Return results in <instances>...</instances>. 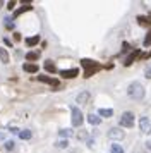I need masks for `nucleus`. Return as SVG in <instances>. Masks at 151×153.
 I'll use <instances>...</instances> for the list:
<instances>
[{"instance_id":"obj_14","label":"nucleus","mask_w":151,"mask_h":153,"mask_svg":"<svg viewBox=\"0 0 151 153\" xmlns=\"http://www.w3.org/2000/svg\"><path fill=\"white\" fill-rule=\"evenodd\" d=\"M38 43H40V36H29V38H26L27 47H34V45H38Z\"/></svg>"},{"instance_id":"obj_19","label":"nucleus","mask_w":151,"mask_h":153,"mask_svg":"<svg viewBox=\"0 0 151 153\" xmlns=\"http://www.w3.org/2000/svg\"><path fill=\"white\" fill-rule=\"evenodd\" d=\"M19 138L21 139H29L31 138V131H29V129H22V131H19Z\"/></svg>"},{"instance_id":"obj_2","label":"nucleus","mask_w":151,"mask_h":153,"mask_svg":"<svg viewBox=\"0 0 151 153\" xmlns=\"http://www.w3.org/2000/svg\"><path fill=\"white\" fill-rule=\"evenodd\" d=\"M81 64H82V67H84V76L86 77H91L96 71H100V64L91 60V59H82Z\"/></svg>"},{"instance_id":"obj_1","label":"nucleus","mask_w":151,"mask_h":153,"mask_svg":"<svg viewBox=\"0 0 151 153\" xmlns=\"http://www.w3.org/2000/svg\"><path fill=\"white\" fill-rule=\"evenodd\" d=\"M127 95H129L132 100H143L144 95H146V90H144V86L139 81H134V83L129 84V88H127Z\"/></svg>"},{"instance_id":"obj_13","label":"nucleus","mask_w":151,"mask_h":153,"mask_svg":"<svg viewBox=\"0 0 151 153\" xmlns=\"http://www.w3.org/2000/svg\"><path fill=\"white\" fill-rule=\"evenodd\" d=\"M100 115H101V117H112V115H113V110H112V108H100V110H98V117H100Z\"/></svg>"},{"instance_id":"obj_12","label":"nucleus","mask_w":151,"mask_h":153,"mask_svg":"<svg viewBox=\"0 0 151 153\" xmlns=\"http://www.w3.org/2000/svg\"><path fill=\"white\" fill-rule=\"evenodd\" d=\"M22 69H24V72H38V65H36V64L27 62V64L22 65Z\"/></svg>"},{"instance_id":"obj_18","label":"nucleus","mask_w":151,"mask_h":153,"mask_svg":"<svg viewBox=\"0 0 151 153\" xmlns=\"http://www.w3.org/2000/svg\"><path fill=\"white\" fill-rule=\"evenodd\" d=\"M110 152H112V153H124V148H122L120 145L113 143V145L110 146Z\"/></svg>"},{"instance_id":"obj_8","label":"nucleus","mask_w":151,"mask_h":153,"mask_svg":"<svg viewBox=\"0 0 151 153\" xmlns=\"http://www.w3.org/2000/svg\"><path fill=\"white\" fill-rule=\"evenodd\" d=\"M139 129L143 132H150L151 131V120L148 117H141L139 119Z\"/></svg>"},{"instance_id":"obj_27","label":"nucleus","mask_w":151,"mask_h":153,"mask_svg":"<svg viewBox=\"0 0 151 153\" xmlns=\"http://www.w3.org/2000/svg\"><path fill=\"white\" fill-rule=\"evenodd\" d=\"M144 76L148 77V79H151V65H148V67H146V71H144Z\"/></svg>"},{"instance_id":"obj_3","label":"nucleus","mask_w":151,"mask_h":153,"mask_svg":"<svg viewBox=\"0 0 151 153\" xmlns=\"http://www.w3.org/2000/svg\"><path fill=\"white\" fill-rule=\"evenodd\" d=\"M70 119H72V126L74 127H79L82 124V112L77 108V107H70Z\"/></svg>"},{"instance_id":"obj_29","label":"nucleus","mask_w":151,"mask_h":153,"mask_svg":"<svg viewBox=\"0 0 151 153\" xmlns=\"http://www.w3.org/2000/svg\"><path fill=\"white\" fill-rule=\"evenodd\" d=\"M129 50H130V45L129 43H124L122 45V52H129Z\"/></svg>"},{"instance_id":"obj_28","label":"nucleus","mask_w":151,"mask_h":153,"mask_svg":"<svg viewBox=\"0 0 151 153\" xmlns=\"http://www.w3.org/2000/svg\"><path fill=\"white\" fill-rule=\"evenodd\" d=\"M5 148H7V150H12V148H14V141H12V139H9V141L5 143Z\"/></svg>"},{"instance_id":"obj_6","label":"nucleus","mask_w":151,"mask_h":153,"mask_svg":"<svg viewBox=\"0 0 151 153\" xmlns=\"http://www.w3.org/2000/svg\"><path fill=\"white\" fill-rule=\"evenodd\" d=\"M41 83H47L50 86H53V90H58L60 88V83H58V79H53V77H48V76H38Z\"/></svg>"},{"instance_id":"obj_30","label":"nucleus","mask_w":151,"mask_h":153,"mask_svg":"<svg viewBox=\"0 0 151 153\" xmlns=\"http://www.w3.org/2000/svg\"><path fill=\"white\" fill-rule=\"evenodd\" d=\"M14 7H16V2H9V4H7V9H9V10H12Z\"/></svg>"},{"instance_id":"obj_31","label":"nucleus","mask_w":151,"mask_h":153,"mask_svg":"<svg viewBox=\"0 0 151 153\" xmlns=\"http://www.w3.org/2000/svg\"><path fill=\"white\" fill-rule=\"evenodd\" d=\"M0 141H4V134L2 132H0Z\"/></svg>"},{"instance_id":"obj_9","label":"nucleus","mask_w":151,"mask_h":153,"mask_svg":"<svg viewBox=\"0 0 151 153\" xmlns=\"http://www.w3.org/2000/svg\"><path fill=\"white\" fill-rule=\"evenodd\" d=\"M79 74V69H64L60 71V76L65 77V79H72V77H76Z\"/></svg>"},{"instance_id":"obj_15","label":"nucleus","mask_w":151,"mask_h":153,"mask_svg":"<svg viewBox=\"0 0 151 153\" xmlns=\"http://www.w3.org/2000/svg\"><path fill=\"white\" fill-rule=\"evenodd\" d=\"M137 55H139V50H134V52H132L127 59H125V62H124V64H125V65H130V64L134 62V59H136Z\"/></svg>"},{"instance_id":"obj_32","label":"nucleus","mask_w":151,"mask_h":153,"mask_svg":"<svg viewBox=\"0 0 151 153\" xmlns=\"http://www.w3.org/2000/svg\"><path fill=\"white\" fill-rule=\"evenodd\" d=\"M72 153H79V152H77V150H74V152H72Z\"/></svg>"},{"instance_id":"obj_10","label":"nucleus","mask_w":151,"mask_h":153,"mask_svg":"<svg viewBox=\"0 0 151 153\" xmlns=\"http://www.w3.org/2000/svg\"><path fill=\"white\" fill-rule=\"evenodd\" d=\"M0 62H2V64H9V62H10L9 52H7L5 48H2V47H0Z\"/></svg>"},{"instance_id":"obj_20","label":"nucleus","mask_w":151,"mask_h":153,"mask_svg":"<svg viewBox=\"0 0 151 153\" xmlns=\"http://www.w3.org/2000/svg\"><path fill=\"white\" fill-rule=\"evenodd\" d=\"M26 59L27 60H36V59H40V52H27Z\"/></svg>"},{"instance_id":"obj_24","label":"nucleus","mask_w":151,"mask_h":153,"mask_svg":"<svg viewBox=\"0 0 151 153\" xmlns=\"http://www.w3.org/2000/svg\"><path fill=\"white\" fill-rule=\"evenodd\" d=\"M77 139H81V141H88V132H86V131H79Z\"/></svg>"},{"instance_id":"obj_23","label":"nucleus","mask_w":151,"mask_h":153,"mask_svg":"<svg viewBox=\"0 0 151 153\" xmlns=\"http://www.w3.org/2000/svg\"><path fill=\"white\" fill-rule=\"evenodd\" d=\"M137 22L144 26V24H150L151 21H150V17H143V16H139V17H137Z\"/></svg>"},{"instance_id":"obj_16","label":"nucleus","mask_w":151,"mask_h":153,"mask_svg":"<svg viewBox=\"0 0 151 153\" xmlns=\"http://www.w3.org/2000/svg\"><path fill=\"white\" fill-rule=\"evenodd\" d=\"M45 69L48 71V72H57V67H55V64L52 62V60H45Z\"/></svg>"},{"instance_id":"obj_26","label":"nucleus","mask_w":151,"mask_h":153,"mask_svg":"<svg viewBox=\"0 0 151 153\" xmlns=\"http://www.w3.org/2000/svg\"><path fill=\"white\" fill-rule=\"evenodd\" d=\"M5 26H7L9 29H12V28H14V22L10 21V17H5Z\"/></svg>"},{"instance_id":"obj_17","label":"nucleus","mask_w":151,"mask_h":153,"mask_svg":"<svg viewBox=\"0 0 151 153\" xmlns=\"http://www.w3.org/2000/svg\"><path fill=\"white\" fill-rule=\"evenodd\" d=\"M72 134H74L72 129H60V131H58V136H60V138H70Z\"/></svg>"},{"instance_id":"obj_22","label":"nucleus","mask_w":151,"mask_h":153,"mask_svg":"<svg viewBox=\"0 0 151 153\" xmlns=\"http://www.w3.org/2000/svg\"><path fill=\"white\" fill-rule=\"evenodd\" d=\"M55 146H57V148H67L69 141H67V139H60V141H57V143H55Z\"/></svg>"},{"instance_id":"obj_11","label":"nucleus","mask_w":151,"mask_h":153,"mask_svg":"<svg viewBox=\"0 0 151 153\" xmlns=\"http://www.w3.org/2000/svg\"><path fill=\"white\" fill-rule=\"evenodd\" d=\"M88 122L91 126H98V124H101V117H98L96 114H89L88 115Z\"/></svg>"},{"instance_id":"obj_5","label":"nucleus","mask_w":151,"mask_h":153,"mask_svg":"<svg viewBox=\"0 0 151 153\" xmlns=\"http://www.w3.org/2000/svg\"><path fill=\"white\" fill-rule=\"evenodd\" d=\"M107 136H108L110 139H117V141H120V139L125 138V132H124V129H118V127H110L108 132H107Z\"/></svg>"},{"instance_id":"obj_7","label":"nucleus","mask_w":151,"mask_h":153,"mask_svg":"<svg viewBox=\"0 0 151 153\" xmlns=\"http://www.w3.org/2000/svg\"><path fill=\"white\" fill-rule=\"evenodd\" d=\"M89 100H91V93H89V91H81V93L77 95V98H76V102H77L79 105L89 103Z\"/></svg>"},{"instance_id":"obj_25","label":"nucleus","mask_w":151,"mask_h":153,"mask_svg":"<svg viewBox=\"0 0 151 153\" xmlns=\"http://www.w3.org/2000/svg\"><path fill=\"white\" fill-rule=\"evenodd\" d=\"M143 45H144V47H150V45H151V31H148V35H146V38H144Z\"/></svg>"},{"instance_id":"obj_4","label":"nucleus","mask_w":151,"mask_h":153,"mask_svg":"<svg viewBox=\"0 0 151 153\" xmlns=\"http://www.w3.org/2000/svg\"><path fill=\"white\" fill-rule=\"evenodd\" d=\"M120 126L124 127H132L134 126V114L132 112H124L120 115Z\"/></svg>"},{"instance_id":"obj_21","label":"nucleus","mask_w":151,"mask_h":153,"mask_svg":"<svg viewBox=\"0 0 151 153\" xmlns=\"http://www.w3.org/2000/svg\"><path fill=\"white\" fill-rule=\"evenodd\" d=\"M31 5H22V7L21 9H17V10H16V16H21V14H24V12H27V10H31Z\"/></svg>"}]
</instances>
